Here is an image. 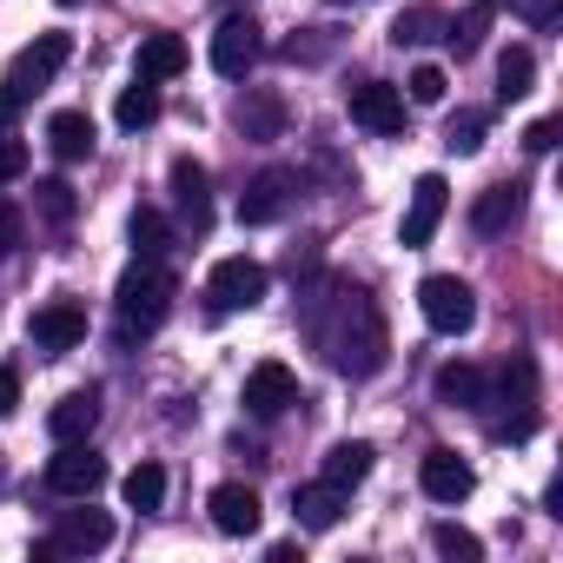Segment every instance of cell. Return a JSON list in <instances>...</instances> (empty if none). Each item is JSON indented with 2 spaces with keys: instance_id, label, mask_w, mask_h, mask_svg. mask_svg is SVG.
<instances>
[{
  "instance_id": "obj_27",
  "label": "cell",
  "mask_w": 563,
  "mask_h": 563,
  "mask_svg": "<svg viewBox=\"0 0 563 563\" xmlns=\"http://www.w3.org/2000/svg\"><path fill=\"white\" fill-rule=\"evenodd\" d=\"M537 87V54L530 47H504L497 54V100H523Z\"/></svg>"
},
{
  "instance_id": "obj_4",
  "label": "cell",
  "mask_w": 563,
  "mask_h": 563,
  "mask_svg": "<svg viewBox=\"0 0 563 563\" xmlns=\"http://www.w3.org/2000/svg\"><path fill=\"white\" fill-rule=\"evenodd\" d=\"M67 60H74V41H67V34H41L34 47H21V54H14V67H8V87H0V93H8L14 107H27L41 87H54V74H60Z\"/></svg>"
},
{
  "instance_id": "obj_14",
  "label": "cell",
  "mask_w": 563,
  "mask_h": 563,
  "mask_svg": "<svg viewBox=\"0 0 563 563\" xmlns=\"http://www.w3.org/2000/svg\"><path fill=\"white\" fill-rule=\"evenodd\" d=\"M418 484H424V497L431 504H464L471 490H477V471L457 457V451H424V464H418Z\"/></svg>"
},
{
  "instance_id": "obj_29",
  "label": "cell",
  "mask_w": 563,
  "mask_h": 563,
  "mask_svg": "<svg viewBox=\"0 0 563 563\" xmlns=\"http://www.w3.org/2000/svg\"><path fill=\"white\" fill-rule=\"evenodd\" d=\"M424 41H444V14L438 8H405L391 21V47H424Z\"/></svg>"
},
{
  "instance_id": "obj_26",
  "label": "cell",
  "mask_w": 563,
  "mask_h": 563,
  "mask_svg": "<svg viewBox=\"0 0 563 563\" xmlns=\"http://www.w3.org/2000/svg\"><path fill=\"white\" fill-rule=\"evenodd\" d=\"M339 504H345V497H339L332 484H299V490H292V517H299L306 530H332V523H339Z\"/></svg>"
},
{
  "instance_id": "obj_17",
  "label": "cell",
  "mask_w": 563,
  "mask_h": 563,
  "mask_svg": "<svg viewBox=\"0 0 563 563\" xmlns=\"http://www.w3.org/2000/svg\"><path fill=\"white\" fill-rule=\"evenodd\" d=\"M239 133L245 140H258V146H272V140H286V100H278L272 87H252L245 100H239Z\"/></svg>"
},
{
  "instance_id": "obj_18",
  "label": "cell",
  "mask_w": 563,
  "mask_h": 563,
  "mask_svg": "<svg viewBox=\"0 0 563 563\" xmlns=\"http://www.w3.org/2000/svg\"><path fill=\"white\" fill-rule=\"evenodd\" d=\"M431 398L451 405V411H484V405H490V378H484L477 365H438Z\"/></svg>"
},
{
  "instance_id": "obj_10",
  "label": "cell",
  "mask_w": 563,
  "mask_h": 563,
  "mask_svg": "<svg viewBox=\"0 0 563 563\" xmlns=\"http://www.w3.org/2000/svg\"><path fill=\"white\" fill-rule=\"evenodd\" d=\"M292 192H299V173L265 166V173L239 192V225H278V219H286V206H292Z\"/></svg>"
},
{
  "instance_id": "obj_11",
  "label": "cell",
  "mask_w": 563,
  "mask_h": 563,
  "mask_svg": "<svg viewBox=\"0 0 563 563\" xmlns=\"http://www.w3.org/2000/svg\"><path fill=\"white\" fill-rule=\"evenodd\" d=\"M27 339L47 352V358H60V352H74L80 339H87V306L80 299H47L34 319H27Z\"/></svg>"
},
{
  "instance_id": "obj_39",
  "label": "cell",
  "mask_w": 563,
  "mask_h": 563,
  "mask_svg": "<svg viewBox=\"0 0 563 563\" xmlns=\"http://www.w3.org/2000/svg\"><path fill=\"white\" fill-rule=\"evenodd\" d=\"M14 405H21V372L0 365V418H14Z\"/></svg>"
},
{
  "instance_id": "obj_31",
  "label": "cell",
  "mask_w": 563,
  "mask_h": 563,
  "mask_svg": "<svg viewBox=\"0 0 563 563\" xmlns=\"http://www.w3.org/2000/svg\"><path fill=\"white\" fill-rule=\"evenodd\" d=\"M120 497H126L133 510H159V504H166V471H159V464H133L126 484H120Z\"/></svg>"
},
{
  "instance_id": "obj_20",
  "label": "cell",
  "mask_w": 563,
  "mask_h": 563,
  "mask_svg": "<svg viewBox=\"0 0 563 563\" xmlns=\"http://www.w3.org/2000/svg\"><path fill=\"white\" fill-rule=\"evenodd\" d=\"M93 424H100V391H67V398L47 411L54 444H80V438H93Z\"/></svg>"
},
{
  "instance_id": "obj_34",
  "label": "cell",
  "mask_w": 563,
  "mask_h": 563,
  "mask_svg": "<svg viewBox=\"0 0 563 563\" xmlns=\"http://www.w3.org/2000/svg\"><path fill=\"white\" fill-rule=\"evenodd\" d=\"M332 47H339V34H332V27H306V34H292L278 54H286V60H325Z\"/></svg>"
},
{
  "instance_id": "obj_8",
  "label": "cell",
  "mask_w": 563,
  "mask_h": 563,
  "mask_svg": "<svg viewBox=\"0 0 563 563\" xmlns=\"http://www.w3.org/2000/svg\"><path fill=\"white\" fill-rule=\"evenodd\" d=\"M107 484V457L80 438V444H60L54 457H47V490L54 497H93Z\"/></svg>"
},
{
  "instance_id": "obj_1",
  "label": "cell",
  "mask_w": 563,
  "mask_h": 563,
  "mask_svg": "<svg viewBox=\"0 0 563 563\" xmlns=\"http://www.w3.org/2000/svg\"><path fill=\"white\" fill-rule=\"evenodd\" d=\"M299 325H306V339L325 352V365L339 378H378L385 358H391L385 312L372 306L365 286H352V278H312L306 299H299Z\"/></svg>"
},
{
  "instance_id": "obj_33",
  "label": "cell",
  "mask_w": 563,
  "mask_h": 563,
  "mask_svg": "<svg viewBox=\"0 0 563 563\" xmlns=\"http://www.w3.org/2000/svg\"><path fill=\"white\" fill-rule=\"evenodd\" d=\"M431 550H438V556H457V563H477V556H484V543H477L464 523H431Z\"/></svg>"
},
{
  "instance_id": "obj_38",
  "label": "cell",
  "mask_w": 563,
  "mask_h": 563,
  "mask_svg": "<svg viewBox=\"0 0 563 563\" xmlns=\"http://www.w3.org/2000/svg\"><path fill=\"white\" fill-rule=\"evenodd\" d=\"M510 8L530 21V27H556V14H563V0H510Z\"/></svg>"
},
{
  "instance_id": "obj_32",
  "label": "cell",
  "mask_w": 563,
  "mask_h": 563,
  "mask_svg": "<svg viewBox=\"0 0 563 563\" xmlns=\"http://www.w3.org/2000/svg\"><path fill=\"white\" fill-rule=\"evenodd\" d=\"M34 212H41L47 225H74L80 199H74V186H67V179H41V186H34Z\"/></svg>"
},
{
  "instance_id": "obj_22",
  "label": "cell",
  "mask_w": 563,
  "mask_h": 563,
  "mask_svg": "<svg viewBox=\"0 0 563 563\" xmlns=\"http://www.w3.org/2000/svg\"><path fill=\"white\" fill-rule=\"evenodd\" d=\"M93 140H100V133H93V120H87L80 107H67V113L47 120V146H54L67 166H74V159H93Z\"/></svg>"
},
{
  "instance_id": "obj_3",
  "label": "cell",
  "mask_w": 563,
  "mask_h": 563,
  "mask_svg": "<svg viewBox=\"0 0 563 563\" xmlns=\"http://www.w3.org/2000/svg\"><path fill=\"white\" fill-rule=\"evenodd\" d=\"M418 312H424V325H431V332L464 339V332L477 325V292L464 286L457 272H431L424 286H418Z\"/></svg>"
},
{
  "instance_id": "obj_37",
  "label": "cell",
  "mask_w": 563,
  "mask_h": 563,
  "mask_svg": "<svg viewBox=\"0 0 563 563\" xmlns=\"http://www.w3.org/2000/svg\"><path fill=\"white\" fill-rule=\"evenodd\" d=\"M21 239H27V219H21V206H8V199H0V258H14V252H21Z\"/></svg>"
},
{
  "instance_id": "obj_13",
  "label": "cell",
  "mask_w": 563,
  "mask_h": 563,
  "mask_svg": "<svg viewBox=\"0 0 563 563\" xmlns=\"http://www.w3.org/2000/svg\"><path fill=\"white\" fill-rule=\"evenodd\" d=\"M444 206H451V186H444V173H424V179L411 186V206H405V225H398V239H405L411 252H418V245H431V232H438Z\"/></svg>"
},
{
  "instance_id": "obj_19",
  "label": "cell",
  "mask_w": 563,
  "mask_h": 563,
  "mask_svg": "<svg viewBox=\"0 0 563 563\" xmlns=\"http://www.w3.org/2000/svg\"><path fill=\"white\" fill-rule=\"evenodd\" d=\"M517 212H523V179H497V186H484L477 199H471V225L490 239V232H504V225H517Z\"/></svg>"
},
{
  "instance_id": "obj_7",
  "label": "cell",
  "mask_w": 563,
  "mask_h": 563,
  "mask_svg": "<svg viewBox=\"0 0 563 563\" xmlns=\"http://www.w3.org/2000/svg\"><path fill=\"white\" fill-rule=\"evenodd\" d=\"M345 113H352L365 133H378V140L405 133V93H398L391 80H358V87H345Z\"/></svg>"
},
{
  "instance_id": "obj_30",
  "label": "cell",
  "mask_w": 563,
  "mask_h": 563,
  "mask_svg": "<svg viewBox=\"0 0 563 563\" xmlns=\"http://www.w3.org/2000/svg\"><path fill=\"white\" fill-rule=\"evenodd\" d=\"M484 126H490V120H484L477 107H457V113L444 120V153H457V159H471V153L484 146Z\"/></svg>"
},
{
  "instance_id": "obj_23",
  "label": "cell",
  "mask_w": 563,
  "mask_h": 563,
  "mask_svg": "<svg viewBox=\"0 0 563 563\" xmlns=\"http://www.w3.org/2000/svg\"><path fill=\"white\" fill-rule=\"evenodd\" d=\"M126 239H133V258H166V252H173V219H166L159 206H133Z\"/></svg>"
},
{
  "instance_id": "obj_28",
  "label": "cell",
  "mask_w": 563,
  "mask_h": 563,
  "mask_svg": "<svg viewBox=\"0 0 563 563\" xmlns=\"http://www.w3.org/2000/svg\"><path fill=\"white\" fill-rule=\"evenodd\" d=\"M113 120H120L126 133H140V126H153V120H159V87L133 74V87L120 93V107H113Z\"/></svg>"
},
{
  "instance_id": "obj_40",
  "label": "cell",
  "mask_w": 563,
  "mask_h": 563,
  "mask_svg": "<svg viewBox=\"0 0 563 563\" xmlns=\"http://www.w3.org/2000/svg\"><path fill=\"white\" fill-rule=\"evenodd\" d=\"M523 146H530V153H550V146H556V120H537V126L523 133Z\"/></svg>"
},
{
  "instance_id": "obj_35",
  "label": "cell",
  "mask_w": 563,
  "mask_h": 563,
  "mask_svg": "<svg viewBox=\"0 0 563 563\" xmlns=\"http://www.w3.org/2000/svg\"><path fill=\"white\" fill-rule=\"evenodd\" d=\"M405 87H411V107H444V87L451 80H444V67H411Z\"/></svg>"
},
{
  "instance_id": "obj_25",
  "label": "cell",
  "mask_w": 563,
  "mask_h": 563,
  "mask_svg": "<svg viewBox=\"0 0 563 563\" xmlns=\"http://www.w3.org/2000/svg\"><path fill=\"white\" fill-rule=\"evenodd\" d=\"M173 74H186V41L179 34H146L140 41V80H173Z\"/></svg>"
},
{
  "instance_id": "obj_6",
  "label": "cell",
  "mask_w": 563,
  "mask_h": 563,
  "mask_svg": "<svg viewBox=\"0 0 563 563\" xmlns=\"http://www.w3.org/2000/svg\"><path fill=\"white\" fill-rule=\"evenodd\" d=\"M258 54H265L258 21H252V14H225L219 34H212V74H219V80H245V74L258 67Z\"/></svg>"
},
{
  "instance_id": "obj_12",
  "label": "cell",
  "mask_w": 563,
  "mask_h": 563,
  "mask_svg": "<svg viewBox=\"0 0 563 563\" xmlns=\"http://www.w3.org/2000/svg\"><path fill=\"white\" fill-rule=\"evenodd\" d=\"M245 411L252 418H278L286 405H299V378H292V365H278V358H265V365H252L245 372Z\"/></svg>"
},
{
  "instance_id": "obj_41",
  "label": "cell",
  "mask_w": 563,
  "mask_h": 563,
  "mask_svg": "<svg viewBox=\"0 0 563 563\" xmlns=\"http://www.w3.org/2000/svg\"><path fill=\"white\" fill-rule=\"evenodd\" d=\"M60 8H80V0H60Z\"/></svg>"
},
{
  "instance_id": "obj_36",
  "label": "cell",
  "mask_w": 563,
  "mask_h": 563,
  "mask_svg": "<svg viewBox=\"0 0 563 563\" xmlns=\"http://www.w3.org/2000/svg\"><path fill=\"white\" fill-rule=\"evenodd\" d=\"M21 173H27V140L0 126V186H8V179H21Z\"/></svg>"
},
{
  "instance_id": "obj_2",
  "label": "cell",
  "mask_w": 563,
  "mask_h": 563,
  "mask_svg": "<svg viewBox=\"0 0 563 563\" xmlns=\"http://www.w3.org/2000/svg\"><path fill=\"white\" fill-rule=\"evenodd\" d=\"M113 312H120V339H146L166 325L173 312V272L159 258H133L120 272V286H113Z\"/></svg>"
},
{
  "instance_id": "obj_24",
  "label": "cell",
  "mask_w": 563,
  "mask_h": 563,
  "mask_svg": "<svg viewBox=\"0 0 563 563\" xmlns=\"http://www.w3.org/2000/svg\"><path fill=\"white\" fill-rule=\"evenodd\" d=\"M490 21H497V0H471L457 21H444V47H451L457 60H464V54H477V47H484V34H490Z\"/></svg>"
},
{
  "instance_id": "obj_9",
  "label": "cell",
  "mask_w": 563,
  "mask_h": 563,
  "mask_svg": "<svg viewBox=\"0 0 563 563\" xmlns=\"http://www.w3.org/2000/svg\"><path fill=\"white\" fill-rule=\"evenodd\" d=\"M173 212H179V232L192 239L212 232V173L199 159H173Z\"/></svg>"
},
{
  "instance_id": "obj_21",
  "label": "cell",
  "mask_w": 563,
  "mask_h": 563,
  "mask_svg": "<svg viewBox=\"0 0 563 563\" xmlns=\"http://www.w3.org/2000/svg\"><path fill=\"white\" fill-rule=\"evenodd\" d=\"M372 457H378V451H372L365 438H345V444H332V451H325V471H319V484H332V490L345 497V490H358V484L372 477Z\"/></svg>"
},
{
  "instance_id": "obj_15",
  "label": "cell",
  "mask_w": 563,
  "mask_h": 563,
  "mask_svg": "<svg viewBox=\"0 0 563 563\" xmlns=\"http://www.w3.org/2000/svg\"><path fill=\"white\" fill-rule=\"evenodd\" d=\"M107 543H113V517H107V510H60V523H54V537H47L54 556H93V550H107Z\"/></svg>"
},
{
  "instance_id": "obj_5",
  "label": "cell",
  "mask_w": 563,
  "mask_h": 563,
  "mask_svg": "<svg viewBox=\"0 0 563 563\" xmlns=\"http://www.w3.org/2000/svg\"><path fill=\"white\" fill-rule=\"evenodd\" d=\"M265 286H272V272L239 252V258H219V265H212L206 299H212V312H252V306L265 299Z\"/></svg>"
},
{
  "instance_id": "obj_16",
  "label": "cell",
  "mask_w": 563,
  "mask_h": 563,
  "mask_svg": "<svg viewBox=\"0 0 563 563\" xmlns=\"http://www.w3.org/2000/svg\"><path fill=\"white\" fill-rule=\"evenodd\" d=\"M206 510H212V530H219V537H252L258 517H265L252 484H219V490L206 497Z\"/></svg>"
}]
</instances>
